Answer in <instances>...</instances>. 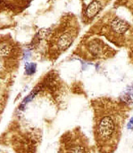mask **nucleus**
<instances>
[{
	"label": "nucleus",
	"instance_id": "obj_1",
	"mask_svg": "<svg viewBox=\"0 0 133 153\" xmlns=\"http://www.w3.org/2000/svg\"><path fill=\"white\" fill-rule=\"evenodd\" d=\"M93 134L98 153H113L120 143L130 106L111 97L102 96L91 101Z\"/></svg>",
	"mask_w": 133,
	"mask_h": 153
},
{
	"label": "nucleus",
	"instance_id": "obj_2",
	"mask_svg": "<svg viewBox=\"0 0 133 153\" xmlns=\"http://www.w3.org/2000/svg\"><path fill=\"white\" fill-rule=\"evenodd\" d=\"M79 23L72 14H67L61 19L58 24L51 28L40 31V36L44 39V58L56 61L74 43L80 32Z\"/></svg>",
	"mask_w": 133,
	"mask_h": 153
},
{
	"label": "nucleus",
	"instance_id": "obj_3",
	"mask_svg": "<svg viewBox=\"0 0 133 153\" xmlns=\"http://www.w3.org/2000/svg\"><path fill=\"white\" fill-rule=\"evenodd\" d=\"M87 33L103 37L119 48H129L133 42L132 26L118 16H105L96 23Z\"/></svg>",
	"mask_w": 133,
	"mask_h": 153
},
{
	"label": "nucleus",
	"instance_id": "obj_4",
	"mask_svg": "<svg viewBox=\"0 0 133 153\" xmlns=\"http://www.w3.org/2000/svg\"><path fill=\"white\" fill-rule=\"evenodd\" d=\"M24 54L19 42L14 40L10 35H2L0 41V74L2 85L6 83V88L11 85L12 76L18 71Z\"/></svg>",
	"mask_w": 133,
	"mask_h": 153
},
{
	"label": "nucleus",
	"instance_id": "obj_5",
	"mask_svg": "<svg viewBox=\"0 0 133 153\" xmlns=\"http://www.w3.org/2000/svg\"><path fill=\"white\" fill-rule=\"evenodd\" d=\"M73 54L86 62H97L113 58L117 50L101 37L86 33L80 40Z\"/></svg>",
	"mask_w": 133,
	"mask_h": 153
},
{
	"label": "nucleus",
	"instance_id": "obj_6",
	"mask_svg": "<svg viewBox=\"0 0 133 153\" xmlns=\"http://www.w3.org/2000/svg\"><path fill=\"white\" fill-rule=\"evenodd\" d=\"M65 85L61 80V76H59L57 72L51 70L48 74L43 76L42 79L38 82L36 87L32 90L25 101L23 102L24 104L27 103L28 101L32 100L35 96L39 94L40 93H44L49 97L51 100L54 103L61 102L65 94Z\"/></svg>",
	"mask_w": 133,
	"mask_h": 153
},
{
	"label": "nucleus",
	"instance_id": "obj_7",
	"mask_svg": "<svg viewBox=\"0 0 133 153\" xmlns=\"http://www.w3.org/2000/svg\"><path fill=\"white\" fill-rule=\"evenodd\" d=\"M97 148L91 143L80 127L67 131L59 140L58 153H97Z\"/></svg>",
	"mask_w": 133,
	"mask_h": 153
},
{
	"label": "nucleus",
	"instance_id": "obj_8",
	"mask_svg": "<svg viewBox=\"0 0 133 153\" xmlns=\"http://www.w3.org/2000/svg\"><path fill=\"white\" fill-rule=\"evenodd\" d=\"M40 135L32 127H19L11 132V143L16 153H36Z\"/></svg>",
	"mask_w": 133,
	"mask_h": 153
},
{
	"label": "nucleus",
	"instance_id": "obj_9",
	"mask_svg": "<svg viewBox=\"0 0 133 153\" xmlns=\"http://www.w3.org/2000/svg\"><path fill=\"white\" fill-rule=\"evenodd\" d=\"M106 0H82V19L85 24H91L103 10Z\"/></svg>",
	"mask_w": 133,
	"mask_h": 153
},
{
	"label": "nucleus",
	"instance_id": "obj_10",
	"mask_svg": "<svg viewBox=\"0 0 133 153\" xmlns=\"http://www.w3.org/2000/svg\"><path fill=\"white\" fill-rule=\"evenodd\" d=\"M120 99L123 102L127 104L128 106H130L133 104V85H131L130 86H128V89L124 90V92L123 93L122 96L120 97Z\"/></svg>",
	"mask_w": 133,
	"mask_h": 153
},
{
	"label": "nucleus",
	"instance_id": "obj_11",
	"mask_svg": "<svg viewBox=\"0 0 133 153\" xmlns=\"http://www.w3.org/2000/svg\"><path fill=\"white\" fill-rule=\"evenodd\" d=\"M36 63H26L24 66V69H25V74L27 76H32L36 73Z\"/></svg>",
	"mask_w": 133,
	"mask_h": 153
},
{
	"label": "nucleus",
	"instance_id": "obj_12",
	"mask_svg": "<svg viewBox=\"0 0 133 153\" xmlns=\"http://www.w3.org/2000/svg\"><path fill=\"white\" fill-rule=\"evenodd\" d=\"M129 52H128V56H129V59H130L131 62L132 64L133 65V42L131 44V45L129 46Z\"/></svg>",
	"mask_w": 133,
	"mask_h": 153
},
{
	"label": "nucleus",
	"instance_id": "obj_13",
	"mask_svg": "<svg viewBox=\"0 0 133 153\" xmlns=\"http://www.w3.org/2000/svg\"><path fill=\"white\" fill-rule=\"evenodd\" d=\"M128 129H133V117H132L130 119H129V122H128Z\"/></svg>",
	"mask_w": 133,
	"mask_h": 153
}]
</instances>
